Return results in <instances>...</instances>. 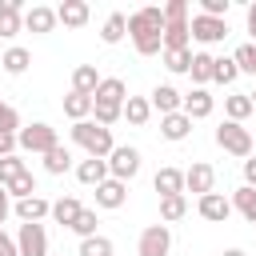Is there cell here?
<instances>
[{
  "mask_svg": "<svg viewBox=\"0 0 256 256\" xmlns=\"http://www.w3.org/2000/svg\"><path fill=\"white\" fill-rule=\"evenodd\" d=\"M128 36H132V48L140 56H160L164 52V12L160 8H136L128 16Z\"/></svg>",
  "mask_w": 256,
  "mask_h": 256,
  "instance_id": "6da1fadb",
  "label": "cell"
},
{
  "mask_svg": "<svg viewBox=\"0 0 256 256\" xmlns=\"http://www.w3.org/2000/svg\"><path fill=\"white\" fill-rule=\"evenodd\" d=\"M124 100H128V84L120 76H100V84L92 92V116H96V124L112 128L120 120V112H124Z\"/></svg>",
  "mask_w": 256,
  "mask_h": 256,
  "instance_id": "7a4b0ae2",
  "label": "cell"
},
{
  "mask_svg": "<svg viewBox=\"0 0 256 256\" xmlns=\"http://www.w3.org/2000/svg\"><path fill=\"white\" fill-rule=\"evenodd\" d=\"M72 144H80L88 156H100V160H108V152L116 148L112 128H104V124H96V120H80V124H72Z\"/></svg>",
  "mask_w": 256,
  "mask_h": 256,
  "instance_id": "3957f363",
  "label": "cell"
},
{
  "mask_svg": "<svg viewBox=\"0 0 256 256\" xmlns=\"http://www.w3.org/2000/svg\"><path fill=\"white\" fill-rule=\"evenodd\" d=\"M216 144L228 152V156H240V160H248L252 156V128H244V124H232V120H224L220 128H216Z\"/></svg>",
  "mask_w": 256,
  "mask_h": 256,
  "instance_id": "277c9868",
  "label": "cell"
},
{
  "mask_svg": "<svg viewBox=\"0 0 256 256\" xmlns=\"http://www.w3.org/2000/svg\"><path fill=\"white\" fill-rule=\"evenodd\" d=\"M60 140H56V128L52 124H44V120H36V124H28V128H20L16 132V148H24V152H52Z\"/></svg>",
  "mask_w": 256,
  "mask_h": 256,
  "instance_id": "5b68a950",
  "label": "cell"
},
{
  "mask_svg": "<svg viewBox=\"0 0 256 256\" xmlns=\"http://www.w3.org/2000/svg\"><path fill=\"white\" fill-rule=\"evenodd\" d=\"M136 172H140V152H136L132 144H116V148L108 152V176L120 180V184H128Z\"/></svg>",
  "mask_w": 256,
  "mask_h": 256,
  "instance_id": "8992f818",
  "label": "cell"
},
{
  "mask_svg": "<svg viewBox=\"0 0 256 256\" xmlns=\"http://www.w3.org/2000/svg\"><path fill=\"white\" fill-rule=\"evenodd\" d=\"M172 252V232L168 224H148L140 232V244H136V256H168Z\"/></svg>",
  "mask_w": 256,
  "mask_h": 256,
  "instance_id": "52a82bcc",
  "label": "cell"
},
{
  "mask_svg": "<svg viewBox=\"0 0 256 256\" xmlns=\"http://www.w3.org/2000/svg\"><path fill=\"white\" fill-rule=\"evenodd\" d=\"M184 192H196V196L216 192V168L204 160H192V168H184Z\"/></svg>",
  "mask_w": 256,
  "mask_h": 256,
  "instance_id": "ba28073f",
  "label": "cell"
},
{
  "mask_svg": "<svg viewBox=\"0 0 256 256\" xmlns=\"http://www.w3.org/2000/svg\"><path fill=\"white\" fill-rule=\"evenodd\" d=\"M16 252L20 256H48V232H44V224H20Z\"/></svg>",
  "mask_w": 256,
  "mask_h": 256,
  "instance_id": "9c48e42d",
  "label": "cell"
},
{
  "mask_svg": "<svg viewBox=\"0 0 256 256\" xmlns=\"http://www.w3.org/2000/svg\"><path fill=\"white\" fill-rule=\"evenodd\" d=\"M188 36H192V40H200V44H220V40L228 36V24H224V20H212V16H200V12H196V16L188 20Z\"/></svg>",
  "mask_w": 256,
  "mask_h": 256,
  "instance_id": "30bf717a",
  "label": "cell"
},
{
  "mask_svg": "<svg viewBox=\"0 0 256 256\" xmlns=\"http://www.w3.org/2000/svg\"><path fill=\"white\" fill-rule=\"evenodd\" d=\"M196 212H200L204 220H212V224H224V220L232 216V200L220 196V192H208V196L196 200Z\"/></svg>",
  "mask_w": 256,
  "mask_h": 256,
  "instance_id": "8fae6325",
  "label": "cell"
},
{
  "mask_svg": "<svg viewBox=\"0 0 256 256\" xmlns=\"http://www.w3.org/2000/svg\"><path fill=\"white\" fill-rule=\"evenodd\" d=\"M24 28V0H0V36L12 40Z\"/></svg>",
  "mask_w": 256,
  "mask_h": 256,
  "instance_id": "7c38bea8",
  "label": "cell"
},
{
  "mask_svg": "<svg viewBox=\"0 0 256 256\" xmlns=\"http://www.w3.org/2000/svg\"><path fill=\"white\" fill-rule=\"evenodd\" d=\"M148 104H152V112H160V116H172V112H180L184 96H180L172 84H156V88H152V96H148Z\"/></svg>",
  "mask_w": 256,
  "mask_h": 256,
  "instance_id": "4fadbf2b",
  "label": "cell"
},
{
  "mask_svg": "<svg viewBox=\"0 0 256 256\" xmlns=\"http://www.w3.org/2000/svg\"><path fill=\"white\" fill-rule=\"evenodd\" d=\"M212 108H216V100L208 96V88H192V92L184 96V104H180V112H184L188 120H204V116H212Z\"/></svg>",
  "mask_w": 256,
  "mask_h": 256,
  "instance_id": "5bb4252c",
  "label": "cell"
},
{
  "mask_svg": "<svg viewBox=\"0 0 256 256\" xmlns=\"http://www.w3.org/2000/svg\"><path fill=\"white\" fill-rule=\"evenodd\" d=\"M124 200H128V184H120V180H104V184H96V208H124Z\"/></svg>",
  "mask_w": 256,
  "mask_h": 256,
  "instance_id": "9a60e30c",
  "label": "cell"
},
{
  "mask_svg": "<svg viewBox=\"0 0 256 256\" xmlns=\"http://www.w3.org/2000/svg\"><path fill=\"white\" fill-rule=\"evenodd\" d=\"M12 212H16L24 224H40V220L52 212V200H44V196H24V200L12 204Z\"/></svg>",
  "mask_w": 256,
  "mask_h": 256,
  "instance_id": "2e32d148",
  "label": "cell"
},
{
  "mask_svg": "<svg viewBox=\"0 0 256 256\" xmlns=\"http://www.w3.org/2000/svg\"><path fill=\"white\" fill-rule=\"evenodd\" d=\"M152 188L160 192V200H164V196H184V172L168 164V168H160V172L152 176Z\"/></svg>",
  "mask_w": 256,
  "mask_h": 256,
  "instance_id": "e0dca14e",
  "label": "cell"
},
{
  "mask_svg": "<svg viewBox=\"0 0 256 256\" xmlns=\"http://www.w3.org/2000/svg\"><path fill=\"white\" fill-rule=\"evenodd\" d=\"M88 4L84 0H64L60 8H56V24H64V28H84L88 24Z\"/></svg>",
  "mask_w": 256,
  "mask_h": 256,
  "instance_id": "ac0fdd59",
  "label": "cell"
},
{
  "mask_svg": "<svg viewBox=\"0 0 256 256\" xmlns=\"http://www.w3.org/2000/svg\"><path fill=\"white\" fill-rule=\"evenodd\" d=\"M24 28H28V32H36V36H44V32H52V28H56V8H44V4H32V8L24 12Z\"/></svg>",
  "mask_w": 256,
  "mask_h": 256,
  "instance_id": "d6986e66",
  "label": "cell"
},
{
  "mask_svg": "<svg viewBox=\"0 0 256 256\" xmlns=\"http://www.w3.org/2000/svg\"><path fill=\"white\" fill-rule=\"evenodd\" d=\"M76 180H80V184H88V188L104 184V180H108V160H100V156L80 160V164H76Z\"/></svg>",
  "mask_w": 256,
  "mask_h": 256,
  "instance_id": "ffe728a7",
  "label": "cell"
},
{
  "mask_svg": "<svg viewBox=\"0 0 256 256\" xmlns=\"http://www.w3.org/2000/svg\"><path fill=\"white\" fill-rule=\"evenodd\" d=\"M132 128H144L148 120H152V104H148V96H128L124 100V112H120Z\"/></svg>",
  "mask_w": 256,
  "mask_h": 256,
  "instance_id": "44dd1931",
  "label": "cell"
},
{
  "mask_svg": "<svg viewBox=\"0 0 256 256\" xmlns=\"http://www.w3.org/2000/svg\"><path fill=\"white\" fill-rule=\"evenodd\" d=\"M192 132V120L184 116V112H172V116H160V136L164 140H172V144H180L184 136Z\"/></svg>",
  "mask_w": 256,
  "mask_h": 256,
  "instance_id": "7402d4cb",
  "label": "cell"
},
{
  "mask_svg": "<svg viewBox=\"0 0 256 256\" xmlns=\"http://www.w3.org/2000/svg\"><path fill=\"white\" fill-rule=\"evenodd\" d=\"M188 20H164V52H180L188 48Z\"/></svg>",
  "mask_w": 256,
  "mask_h": 256,
  "instance_id": "603a6c76",
  "label": "cell"
},
{
  "mask_svg": "<svg viewBox=\"0 0 256 256\" xmlns=\"http://www.w3.org/2000/svg\"><path fill=\"white\" fill-rule=\"evenodd\" d=\"M96 84H100V72H96V64H76V68H72V92H80V96H92V92H96Z\"/></svg>",
  "mask_w": 256,
  "mask_h": 256,
  "instance_id": "cb8c5ba5",
  "label": "cell"
},
{
  "mask_svg": "<svg viewBox=\"0 0 256 256\" xmlns=\"http://www.w3.org/2000/svg\"><path fill=\"white\" fill-rule=\"evenodd\" d=\"M80 208H84V204H80L76 196H60V200H52V212H48V216H52L60 228H72V220L80 216Z\"/></svg>",
  "mask_w": 256,
  "mask_h": 256,
  "instance_id": "d4e9b609",
  "label": "cell"
},
{
  "mask_svg": "<svg viewBox=\"0 0 256 256\" xmlns=\"http://www.w3.org/2000/svg\"><path fill=\"white\" fill-rule=\"evenodd\" d=\"M224 112H228V120H232V124H244L256 108H252L248 92H232V96H224Z\"/></svg>",
  "mask_w": 256,
  "mask_h": 256,
  "instance_id": "484cf974",
  "label": "cell"
},
{
  "mask_svg": "<svg viewBox=\"0 0 256 256\" xmlns=\"http://www.w3.org/2000/svg\"><path fill=\"white\" fill-rule=\"evenodd\" d=\"M64 116H68L72 124H80V120H88V116H92V96H80V92H68V96H64Z\"/></svg>",
  "mask_w": 256,
  "mask_h": 256,
  "instance_id": "4316f807",
  "label": "cell"
},
{
  "mask_svg": "<svg viewBox=\"0 0 256 256\" xmlns=\"http://www.w3.org/2000/svg\"><path fill=\"white\" fill-rule=\"evenodd\" d=\"M28 64H32V52H28V48L12 44V48L4 52V72H8V76H24V72H28Z\"/></svg>",
  "mask_w": 256,
  "mask_h": 256,
  "instance_id": "83f0119b",
  "label": "cell"
},
{
  "mask_svg": "<svg viewBox=\"0 0 256 256\" xmlns=\"http://www.w3.org/2000/svg\"><path fill=\"white\" fill-rule=\"evenodd\" d=\"M124 36H128V16H124V12H112V16L104 20V32H100V40H104V44H120Z\"/></svg>",
  "mask_w": 256,
  "mask_h": 256,
  "instance_id": "f1b7e54d",
  "label": "cell"
},
{
  "mask_svg": "<svg viewBox=\"0 0 256 256\" xmlns=\"http://www.w3.org/2000/svg\"><path fill=\"white\" fill-rule=\"evenodd\" d=\"M212 52H192V68H188V76L196 80V88H204L208 80H212Z\"/></svg>",
  "mask_w": 256,
  "mask_h": 256,
  "instance_id": "f546056e",
  "label": "cell"
},
{
  "mask_svg": "<svg viewBox=\"0 0 256 256\" xmlns=\"http://www.w3.org/2000/svg\"><path fill=\"white\" fill-rule=\"evenodd\" d=\"M72 168V152L64 148V144H56L52 152H44V172H52V176H64Z\"/></svg>",
  "mask_w": 256,
  "mask_h": 256,
  "instance_id": "4dcf8cb0",
  "label": "cell"
},
{
  "mask_svg": "<svg viewBox=\"0 0 256 256\" xmlns=\"http://www.w3.org/2000/svg\"><path fill=\"white\" fill-rule=\"evenodd\" d=\"M232 208H236L244 220H252V224H256V188H248V184H244V188H236V192H232Z\"/></svg>",
  "mask_w": 256,
  "mask_h": 256,
  "instance_id": "1f68e13d",
  "label": "cell"
},
{
  "mask_svg": "<svg viewBox=\"0 0 256 256\" xmlns=\"http://www.w3.org/2000/svg\"><path fill=\"white\" fill-rule=\"evenodd\" d=\"M236 76H240V68H236L232 56H216L212 60V80L216 84H236Z\"/></svg>",
  "mask_w": 256,
  "mask_h": 256,
  "instance_id": "d6a6232c",
  "label": "cell"
},
{
  "mask_svg": "<svg viewBox=\"0 0 256 256\" xmlns=\"http://www.w3.org/2000/svg\"><path fill=\"white\" fill-rule=\"evenodd\" d=\"M4 192H8V196H16V200H24V196H36V176L24 168V172H20V176H16V180H12Z\"/></svg>",
  "mask_w": 256,
  "mask_h": 256,
  "instance_id": "836d02e7",
  "label": "cell"
},
{
  "mask_svg": "<svg viewBox=\"0 0 256 256\" xmlns=\"http://www.w3.org/2000/svg\"><path fill=\"white\" fill-rule=\"evenodd\" d=\"M184 212H188V200H184V196H164V200H160V220H164V224L180 220Z\"/></svg>",
  "mask_w": 256,
  "mask_h": 256,
  "instance_id": "e575fe53",
  "label": "cell"
},
{
  "mask_svg": "<svg viewBox=\"0 0 256 256\" xmlns=\"http://www.w3.org/2000/svg\"><path fill=\"white\" fill-rule=\"evenodd\" d=\"M96 224H100V220H96V208H80V216L72 220V232H76L80 240H88V236H96Z\"/></svg>",
  "mask_w": 256,
  "mask_h": 256,
  "instance_id": "d590c367",
  "label": "cell"
},
{
  "mask_svg": "<svg viewBox=\"0 0 256 256\" xmlns=\"http://www.w3.org/2000/svg\"><path fill=\"white\" fill-rule=\"evenodd\" d=\"M164 56V68L168 72H188L192 68V48H180V52H160Z\"/></svg>",
  "mask_w": 256,
  "mask_h": 256,
  "instance_id": "8d00e7d4",
  "label": "cell"
},
{
  "mask_svg": "<svg viewBox=\"0 0 256 256\" xmlns=\"http://www.w3.org/2000/svg\"><path fill=\"white\" fill-rule=\"evenodd\" d=\"M24 168H28V164H24L20 156H4V160H0V188H8V184L24 172Z\"/></svg>",
  "mask_w": 256,
  "mask_h": 256,
  "instance_id": "74e56055",
  "label": "cell"
},
{
  "mask_svg": "<svg viewBox=\"0 0 256 256\" xmlns=\"http://www.w3.org/2000/svg\"><path fill=\"white\" fill-rule=\"evenodd\" d=\"M80 256H112V240L108 236H88V240H80Z\"/></svg>",
  "mask_w": 256,
  "mask_h": 256,
  "instance_id": "f35d334b",
  "label": "cell"
},
{
  "mask_svg": "<svg viewBox=\"0 0 256 256\" xmlns=\"http://www.w3.org/2000/svg\"><path fill=\"white\" fill-rule=\"evenodd\" d=\"M232 60H236L240 72H252V68H256V44H240V48L232 52Z\"/></svg>",
  "mask_w": 256,
  "mask_h": 256,
  "instance_id": "ab89813d",
  "label": "cell"
},
{
  "mask_svg": "<svg viewBox=\"0 0 256 256\" xmlns=\"http://www.w3.org/2000/svg\"><path fill=\"white\" fill-rule=\"evenodd\" d=\"M0 132H20V112L0 100Z\"/></svg>",
  "mask_w": 256,
  "mask_h": 256,
  "instance_id": "60d3db41",
  "label": "cell"
},
{
  "mask_svg": "<svg viewBox=\"0 0 256 256\" xmlns=\"http://www.w3.org/2000/svg\"><path fill=\"white\" fill-rule=\"evenodd\" d=\"M160 12H164V20H188V0H168Z\"/></svg>",
  "mask_w": 256,
  "mask_h": 256,
  "instance_id": "b9f144b4",
  "label": "cell"
},
{
  "mask_svg": "<svg viewBox=\"0 0 256 256\" xmlns=\"http://www.w3.org/2000/svg\"><path fill=\"white\" fill-rule=\"evenodd\" d=\"M16 156V132H0V160Z\"/></svg>",
  "mask_w": 256,
  "mask_h": 256,
  "instance_id": "7bdbcfd3",
  "label": "cell"
},
{
  "mask_svg": "<svg viewBox=\"0 0 256 256\" xmlns=\"http://www.w3.org/2000/svg\"><path fill=\"white\" fill-rule=\"evenodd\" d=\"M0 256H20V252H16V240H12L4 228H0Z\"/></svg>",
  "mask_w": 256,
  "mask_h": 256,
  "instance_id": "ee69618b",
  "label": "cell"
},
{
  "mask_svg": "<svg viewBox=\"0 0 256 256\" xmlns=\"http://www.w3.org/2000/svg\"><path fill=\"white\" fill-rule=\"evenodd\" d=\"M244 184H248V188H256V156H248V160H244Z\"/></svg>",
  "mask_w": 256,
  "mask_h": 256,
  "instance_id": "f6af8a7d",
  "label": "cell"
},
{
  "mask_svg": "<svg viewBox=\"0 0 256 256\" xmlns=\"http://www.w3.org/2000/svg\"><path fill=\"white\" fill-rule=\"evenodd\" d=\"M8 212H12V196H8L4 188H0V224L8 220Z\"/></svg>",
  "mask_w": 256,
  "mask_h": 256,
  "instance_id": "bcb514c9",
  "label": "cell"
},
{
  "mask_svg": "<svg viewBox=\"0 0 256 256\" xmlns=\"http://www.w3.org/2000/svg\"><path fill=\"white\" fill-rule=\"evenodd\" d=\"M248 32H252V40H256V4H248Z\"/></svg>",
  "mask_w": 256,
  "mask_h": 256,
  "instance_id": "7dc6e473",
  "label": "cell"
},
{
  "mask_svg": "<svg viewBox=\"0 0 256 256\" xmlns=\"http://www.w3.org/2000/svg\"><path fill=\"white\" fill-rule=\"evenodd\" d=\"M220 256H244V252H240V248H228V252H220Z\"/></svg>",
  "mask_w": 256,
  "mask_h": 256,
  "instance_id": "c3c4849f",
  "label": "cell"
},
{
  "mask_svg": "<svg viewBox=\"0 0 256 256\" xmlns=\"http://www.w3.org/2000/svg\"><path fill=\"white\" fill-rule=\"evenodd\" d=\"M248 100H252V108H256V88H252V92H248Z\"/></svg>",
  "mask_w": 256,
  "mask_h": 256,
  "instance_id": "681fc988",
  "label": "cell"
},
{
  "mask_svg": "<svg viewBox=\"0 0 256 256\" xmlns=\"http://www.w3.org/2000/svg\"><path fill=\"white\" fill-rule=\"evenodd\" d=\"M0 72H4V52H0Z\"/></svg>",
  "mask_w": 256,
  "mask_h": 256,
  "instance_id": "f907efd6",
  "label": "cell"
},
{
  "mask_svg": "<svg viewBox=\"0 0 256 256\" xmlns=\"http://www.w3.org/2000/svg\"><path fill=\"white\" fill-rule=\"evenodd\" d=\"M252 76H256V68H252Z\"/></svg>",
  "mask_w": 256,
  "mask_h": 256,
  "instance_id": "816d5d0a",
  "label": "cell"
},
{
  "mask_svg": "<svg viewBox=\"0 0 256 256\" xmlns=\"http://www.w3.org/2000/svg\"><path fill=\"white\" fill-rule=\"evenodd\" d=\"M252 140H256V136H252Z\"/></svg>",
  "mask_w": 256,
  "mask_h": 256,
  "instance_id": "f5cc1de1",
  "label": "cell"
}]
</instances>
